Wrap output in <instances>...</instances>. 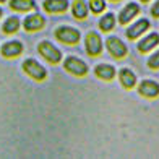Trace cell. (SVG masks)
Listing matches in <instances>:
<instances>
[{
    "label": "cell",
    "mask_w": 159,
    "mask_h": 159,
    "mask_svg": "<svg viewBox=\"0 0 159 159\" xmlns=\"http://www.w3.org/2000/svg\"><path fill=\"white\" fill-rule=\"evenodd\" d=\"M20 26H21V21L18 16H8L5 21H3V25H2V33L3 34H15L18 33L20 30Z\"/></svg>",
    "instance_id": "ac0fdd59"
},
{
    "label": "cell",
    "mask_w": 159,
    "mask_h": 159,
    "mask_svg": "<svg viewBox=\"0 0 159 159\" xmlns=\"http://www.w3.org/2000/svg\"><path fill=\"white\" fill-rule=\"evenodd\" d=\"M106 47H107V52H109V54L114 57V59H125L127 54H128L127 46H125L119 38H115V36H111V38H107V41H106Z\"/></svg>",
    "instance_id": "5b68a950"
},
{
    "label": "cell",
    "mask_w": 159,
    "mask_h": 159,
    "mask_svg": "<svg viewBox=\"0 0 159 159\" xmlns=\"http://www.w3.org/2000/svg\"><path fill=\"white\" fill-rule=\"evenodd\" d=\"M21 68H23V71L28 76L36 80V81H44L47 76V70L34 59H26L23 62V65H21Z\"/></svg>",
    "instance_id": "7a4b0ae2"
},
{
    "label": "cell",
    "mask_w": 159,
    "mask_h": 159,
    "mask_svg": "<svg viewBox=\"0 0 159 159\" xmlns=\"http://www.w3.org/2000/svg\"><path fill=\"white\" fill-rule=\"evenodd\" d=\"M84 49L89 57H99L101 52H102V39H101V36L94 31L88 33L84 38Z\"/></svg>",
    "instance_id": "277c9868"
},
{
    "label": "cell",
    "mask_w": 159,
    "mask_h": 159,
    "mask_svg": "<svg viewBox=\"0 0 159 159\" xmlns=\"http://www.w3.org/2000/svg\"><path fill=\"white\" fill-rule=\"evenodd\" d=\"M44 10L47 13H63L68 10V0H44Z\"/></svg>",
    "instance_id": "7c38bea8"
},
{
    "label": "cell",
    "mask_w": 159,
    "mask_h": 159,
    "mask_svg": "<svg viewBox=\"0 0 159 159\" xmlns=\"http://www.w3.org/2000/svg\"><path fill=\"white\" fill-rule=\"evenodd\" d=\"M8 5H10V8L16 13H28V11L36 8L34 0H10Z\"/></svg>",
    "instance_id": "9a60e30c"
},
{
    "label": "cell",
    "mask_w": 159,
    "mask_h": 159,
    "mask_svg": "<svg viewBox=\"0 0 159 159\" xmlns=\"http://www.w3.org/2000/svg\"><path fill=\"white\" fill-rule=\"evenodd\" d=\"M2 15H3V10H2V8H0V18H2Z\"/></svg>",
    "instance_id": "cb8c5ba5"
},
{
    "label": "cell",
    "mask_w": 159,
    "mask_h": 159,
    "mask_svg": "<svg viewBox=\"0 0 159 159\" xmlns=\"http://www.w3.org/2000/svg\"><path fill=\"white\" fill-rule=\"evenodd\" d=\"M114 26H115V16H114V13H107V15H104L102 18L99 20V28H101V31H102V33L112 31Z\"/></svg>",
    "instance_id": "d6986e66"
},
{
    "label": "cell",
    "mask_w": 159,
    "mask_h": 159,
    "mask_svg": "<svg viewBox=\"0 0 159 159\" xmlns=\"http://www.w3.org/2000/svg\"><path fill=\"white\" fill-rule=\"evenodd\" d=\"M140 2H143V3H146V2H149V0H140Z\"/></svg>",
    "instance_id": "d4e9b609"
},
{
    "label": "cell",
    "mask_w": 159,
    "mask_h": 159,
    "mask_svg": "<svg viewBox=\"0 0 159 159\" xmlns=\"http://www.w3.org/2000/svg\"><path fill=\"white\" fill-rule=\"evenodd\" d=\"M23 49L25 47L20 41H8L0 47V54L5 59H16V57H20L23 54Z\"/></svg>",
    "instance_id": "52a82bcc"
},
{
    "label": "cell",
    "mask_w": 159,
    "mask_h": 159,
    "mask_svg": "<svg viewBox=\"0 0 159 159\" xmlns=\"http://www.w3.org/2000/svg\"><path fill=\"white\" fill-rule=\"evenodd\" d=\"M94 75L99 78V80H104V81H111L115 76V68L114 65H109V63H101L94 68Z\"/></svg>",
    "instance_id": "2e32d148"
},
{
    "label": "cell",
    "mask_w": 159,
    "mask_h": 159,
    "mask_svg": "<svg viewBox=\"0 0 159 159\" xmlns=\"http://www.w3.org/2000/svg\"><path fill=\"white\" fill-rule=\"evenodd\" d=\"M140 13V7L136 3H128L122 8L120 15H119V23L120 25H128L136 15Z\"/></svg>",
    "instance_id": "8fae6325"
},
{
    "label": "cell",
    "mask_w": 159,
    "mask_h": 159,
    "mask_svg": "<svg viewBox=\"0 0 159 159\" xmlns=\"http://www.w3.org/2000/svg\"><path fill=\"white\" fill-rule=\"evenodd\" d=\"M55 38H57V41L63 42V44L75 46L81 39V33L73 26H60L55 30Z\"/></svg>",
    "instance_id": "6da1fadb"
},
{
    "label": "cell",
    "mask_w": 159,
    "mask_h": 159,
    "mask_svg": "<svg viewBox=\"0 0 159 159\" xmlns=\"http://www.w3.org/2000/svg\"><path fill=\"white\" fill-rule=\"evenodd\" d=\"M38 52L44 57L49 63L55 65V63H59L62 60V52L52 44V42H49V41L39 42V44H38Z\"/></svg>",
    "instance_id": "3957f363"
},
{
    "label": "cell",
    "mask_w": 159,
    "mask_h": 159,
    "mask_svg": "<svg viewBox=\"0 0 159 159\" xmlns=\"http://www.w3.org/2000/svg\"><path fill=\"white\" fill-rule=\"evenodd\" d=\"M151 15H153L154 18H159V0H156L154 5L151 7Z\"/></svg>",
    "instance_id": "7402d4cb"
},
{
    "label": "cell",
    "mask_w": 159,
    "mask_h": 159,
    "mask_svg": "<svg viewBox=\"0 0 159 159\" xmlns=\"http://www.w3.org/2000/svg\"><path fill=\"white\" fill-rule=\"evenodd\" d=\"M148 28H149V20H146V18L138 20L136 23H133V25L127 30V38H128V39H138L140 36L148 30Z\"/></svg>",
    "instance_id": "30bf717a"
},
{
    "label": "cell",
    "mask_w": 159,
    "mask_h": 159,
    "mask_svg": "<svg viewBox=\"0 0 159 159\" xmlns=\"http://www.w3.org/2000/svg\"><path fill=\"white\" fill-rule=\"evenodd\" d=\"M7 2V0H0V3H5Z\"/></svg>",
    "instance_id": "484cf974"
},
{
    "label": "cell",
    "mask_w": 159,
    "mask_h": 159,
    "mask_svg": "<svg viewBox=\"0 0 159 159\" xmlns=\"http://www.w3.org/2000/svg\"><path fill=\"white\" fill-rule=\"evenodd\" d=\"M88 8L94 13V15H98V13H102L106 10V2L104 0H89Z\"/></svg>",
    "instance_id": "ffe728a7"
},
{
    "label": "cell",
    "mask_w": 159,
    "mask_h": 159,
    "mask_svg": "<svg viewBox=\"0 0 159 159\" xmlns=\"http://www.w3.org/2000/svg\"><path fill=\"white\" fill-rule=\"evenodd\" d=\"M88 11H89V8L84 0H73V3H71V15L76 20H86Z\"/></svg>",
    "instance_id": "e0dca14e"
},
{
    "label": "cell",
    "mask_w": 159,
    "mask_h": 159,
    "mask_svg": "<svg viewBox=\"0 0 159 159\" xmlns=\"http://www.w3.org/2000/svg\"><path fill=\"white\" fill-rule=\"evenodd\" d=\"M119 80L125 89H133L136 86V75L130 68H122L119 71Z\"/></svg>",
    "instance_id": "5bb4252c"
},
{
    "label": "cell",
    "mask_w": 159,
    "mask_h": 159,
    "mask_svg": "<svg viewBox=\"0 0 159 159\" xmlns=\"http://www.w3.org/2000/svg\"><path fill=\"white\" fill-rule=\"evenodd\" d=\"M63 68L75 76H84L88 73V65L78 57H67L63 62Z\"/></svg>",
    "instance_id": "8992f818"
},
{
    "label": "cell",
    "mask_w": 159,
    "mask_h": 159,
    "mask_svg": "<svg viewBox=\"0 0 159 159\" xmlns=\"http://www.w3.org/2000/svg\"><path fill=\"white\" fill-rule=\"evenodd\" d=\"M157 44H159V34L157 33H151V34L146 36V38H143L138 42V46H136V47H138L140 52L146 54V52H149V50H153Z\"/></svg>",
    "instance_id": "4fadbf2b"
},
{
    "label": "cell",
    "mask_w": 159,
    "mask_h": 159,
    "mask_svg": "<svg viewBox=\"0 0 159 159\" xmlns=\"http://www.w3.org/2000/svg\"><path fill=\"white\" fill-rule=\"evenodd\" d=\"M46 25V20L42 15L39 13H33V15H28L23 20V28L28 33H36V31H41Z\"/></svg>",
    "instance_id": "ba28073f"
},
{
    "label": "cell",
    "mask_w": 159,
    "mask_h": 159,
    "mask_svg": "<svg viewBox=\"0 0 159 159\" xmlns=\"http://www.w3.org/2000/svg\"><path fill=\"white\" fill-rule=\"evenodd\" d=\"M138 93L143 98H148V99H154L159 96V84L153 80H144V81L140 83L138 86Z\"/></svg>",
    "instance_id": "9c48e42d"
},
{
    "label": "cell",
    "mask_w": 159,
    "mask_h": 159,
    "mask_svg": "<svg viewBox=\"0 0 159 159\" xmlns=\"http://www.w3.org/2000/svg\"><path fill=\"white\" fill-rule=\"evenodd\" d=\"M148 67H149L151 70H157V68H159V50H157V52H154V54L148 59Z\"/></svg>",
    "instance_id": "44dd1931"
},
{
    "label": "cell",
    "mask_w": 159,
    "mask_h": 159,
    "mask_svg": "<svg viewBox=\"0 0 159 159\" xmlns=\"http://www.w3.org/2000/svg\"><path fill=\"white\" fill-rule=\"evenodd\" d=\"M109 2H112V3H117V2H120V0H109Z\"/></svg>",
    "instance_id": "603a6c76"
}]
</instances>
